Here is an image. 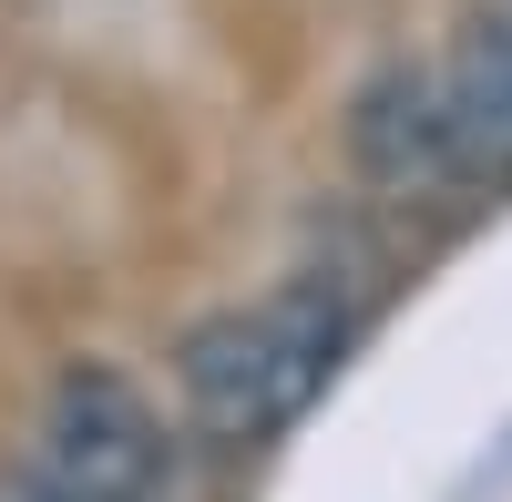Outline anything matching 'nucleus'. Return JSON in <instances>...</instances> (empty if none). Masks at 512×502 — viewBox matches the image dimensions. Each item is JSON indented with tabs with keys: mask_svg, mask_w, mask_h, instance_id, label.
<instances>
[{
	"mask_svg": "<svg viewBox=\"0 0 512 502\" xmlns=\"http://www.w3.org/2000/svg\"><path fill=\"white\" fill-rule=\"evenodd\" d=\"M31 441H41L31 472L52 482L62 502H164V482H175V441H164L154 400L134 380H113V369L52 380Z\"/></svg>",
	"mask_w": 512,
	"mask_h": 502,
	"instance_id": "2",
	"label": "nucleus"
},
{
	"mask_svg": "<svg viewBox=\"0 0 512 502\" xmlns=\"http://www.w3.org/2000/svg\"><path fill=\"white\" fill-rule=\"evenodd\" d=\"M0 502H62V492H52V482L31 472V482H11V492H0Z\"/></svg>",
	"mask_w": 512,
	"mask_h": 502,
	"instance_id": "5",
	"label": "nucleus"
},
{
	"mask_svg": "<svg viewBox=\"0 0 512 502\" xmlns=\"http://www.w3.org/2000/svg\"><path fill=\"white\" fill-rule=\"evenodd\" d=\"M349 164L379 195H451L472 185V154H461V123L441 93V62H379L349 93Z\"/></svg>",
	"mask_w": 512,
	"mask_h": 502,
	"instance_id": "3",
	"label": "nucleus"
},
{
	"mask_svg": "<svg viewBox=\"0 0 512 502\" xmlns=\"http://www.w3.org/2000/svg\"><path fill=\"white\" fill-rule=\"evenodd\" d=\"M349 328L359 318H349V298L328 277H297V287H277L256 308H226V318L185 328L175 380H185L195 431L226 441V451H256L267 431H287L328 390V369L349 359Z\"/></svg>",
	"mask_w": 512,
	"mask_h": 502,
	"instance_id": "1",
	"label": "nucleus"
},
{
	"mask_svg": "<svg viewBox=\"0 0 512 502\" xmlns=\"http://www.w3.org/2000/svg\"><path fill=\"white\" fill-rule=\"evenodd\" d=\"M441 93H451V123H461V154L472 175H512V11H482L461 21V41L441 52Z\"/></svg>",
	"mask_w": 512,
	"mask_h": 502,
	"instance_id": "4",
	"label": "nucleus"
}]
</instances>
